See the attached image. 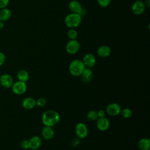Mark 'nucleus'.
<instances>
[{
    "mask_svg": "<svg viewBox=\"0 0 150 150\" xmlns=\"http://www.w3.org/2000/svg\"><path fill=\"white\" fill-rule=\"evenodd\" d=\"M59 114L54 110H49L43 112L42 117V121L45 126L53 127L60 121Z\"/></svg>",
    "mask_w": 150,
    "mask_h": 150,
    "instance_id": "nucleus-1",
    "label": "nucleus"
},
{
    "mask_svg": "<svg viewBox=\"0 0 150 150\" xmlns=\"http://www.w3.org/2000/svg\"><path fill=\"white\" fill-rule=\"evenodd\" d=\"M85 67L82 60L75 59L70 63L69 70L71 75L74 76H80Z\"/></svg>",
    "mask_w": 150,
    "mask_h": 150,
    "instance_id": "nucleus-2",
    "label": "nucleus"
},
{
    "mask_svg": "<svg viewBox=\"0 0 150 150\" xmlns=\"http://www.w3.org/2000/svg\"><path fill=\"white\" fill-rule=\"evenodd\" d=\"M81 18L82 17L78 13H69L64 19L65 25L69 28H75L80 25Z\"/></svg>",
    "mask_w": 150,
    "mask_h": 150,
    "instance_id": "nucleus-3",
    "label": "nucleus"
},
{
    "mask_svg": "<svg viewBox=\"0 0 150 150\" xmlns=\"http://www.w3.org/2000/svg\"><path fill=\"white\" fill-rule=\"evenodd\" d=\"M11 88L14 94L17 95H22L26 92L27 90V85L25 82L18 80L13 83Z\"/></svg>",
    "mask_w": 150,
    "mask_h": 150,
    "instance_id": "nucleus-4",
    "label": "nucleus"
},
{
    "mask_svg": "<svg viewBox=\"0 0 150 150\" xmlns=\"http://www.w3.org/2000/svg\"><path fill=\"white\" fill-rule=\"evenodd\" d=\"M80 48V43L76 40H70L66 45V50L67 53L70 54H74L78 52Z\"/></svg>",
    "mask_w": 150,
    "mask_h": 150,
    "instance_id": "nucleus-5",
    "label": "nucleus"
},
{
    "mask_svg": "<svg viewBox=\"0 0 150 150\" xmlns=\"http://www.w3.org/2000/svg\"><path fill=\"white\" fill-rule=\"evenodd\" d=\"M75 132L77 138L80 139L85 138L88 135V129L86 125L83 122H79L75 127Z\"/></svg>",
    "mask_w": 150,
    "mask_h": 150,
    "instance_id": "nucleus-6",
    "label": "nucleus"
},
{
    "mask_svg": "<svg viewBox=\"0 0 150 150\" xmlns=\"http://www.w3.org/2000/svg\"><path fill=\"white\" fill-rule=\"evenodd\" d=\"M131 10L135 15H140L144 13L145 10V5L142 1H136L132 5Z\"/></svg>",
    "mask_w": 150,
    "mask_h": 150,
    "instance_id": "nucleus-7",
    "label": "nucleus"
},
{
    "mask_svg": "<svg viewBox=\"0 0 150 150\" xmlns=\"http://www.w3.org/2000/svg\"><path fill=\"white\" fill-rule=\"evenodd\" d=\"M121 108L120 105L115 103L108 104L106 107V112L110 116H117L121 112Z\"/></svg>",
    "mask_w": 150,
    "mask_h": 150,
    "instance_id": "nucleus-8",
    "label": "nucleus"
},
{
    "mask_svg": "<svg viewBox=\"0 0 150 150\" xmlns=\"http://www.w3.org/2000/svg\"><path fill=\"white\" fill-rule=\"evenodd\" d=\"M82 62L86 67L91 68L96 64V59L93 54L87 53L83 57Z\"/></svg>",
    "mask_w": 150,
    "mask_h": 150,
    "instance_id": "nucleus-9",
    "label": "nucleus"
},
{
    "mask_svg": "<svg viewBox=\"0 0 150 150\" xmlns=\"http://www.w3.org/2000/svg\"><path fill=\"white\" fill-rule=\"evenodd\" d=\"M96 125L100 131H105L108 129L110 127V122L105 117H100L96 120Z\"/></svg>",
    "mask_w": 150,
    "mask_h": 150,
    "instance_id": "nucleus-10",
    "label": "nucleus"
},
{
    "mask_svg": "<svg viewBox=\"0 0 150 150\" xmlns=\"http://www.w3.org/2000/svg\"><path fill=\"white\" fill-rule=\"evenodd\" d=\"M13 83L12 76L8 74H4L0 77L1 85L6 88H11Z\"/></svg>",
    "mask_w": 150,
    "mask_h": 150,
    "instance_id": "nucleus-11",
    "label": "nucleus"
},
{
    "mask_svg": "<svg viewBox=\"0 0 150 150\" xmlns=\"http://www.w3.org/2000/svg\"><path fill=\"white\" fill-rule=\"evenodd\" d=\"M29 141V149L32 150L38 149L42 144V139L40 137L35 135L31 137Z\"/></svg>",
    "mask_w": 150,
    "mask_h": 150,
    "instance_id": "nucleus-12",
    "label": "nucleus"
},
{
    "mask_svg": "<svg viewBox=\"0 0 150 150\" xmlns=\"http://www.w3.org/2000/svg\"><path fill=\"white\" fill-rule=\"evenodd\" d=\"M69 8L72 13H76L80 15L83 8L79 1L76 0H72L69 4Z\"/></svg>",
    "mask_w": 150,
    "mask_h": 150,
    "instance_id": "nucleus-13",
    "label": "nucleus"
},
{
    "mask_svg": "<svg viewBox=\"0 0 150 150\" xmlns=\"http://www.w3.org/2000/svg\"><path fill=\"white\" fill-rule=\"evenodd\" d=\"M22 106L26 110H31L36 106V100L31 97H26L22 101Z\"/></svg>",
    "mask_w": 150,
    "mask_h": 150,
    "instance_id": "nucleus-14",
    "label": "nucleus"
},
{
    "mask_svg": "<svg viewBox=\"0 0 150 150\" xmlns=\"http://www.w3.org/2000/svg\"><path fill=\"white\" fill-rule=\"evenodd\" d=\"M93 71L91 68L85 67L83 71L80 76L81 77V80L84 83H90L93 78Z\"/></svg>",
    "mask_w": 150,
    "mask_h": 150,
    "instance_id": "nucleus-15",
    "label": "nucleus"
},
{
    "mask_svg": "<svg viewBox=\"0 0 150 150\" xmlns=\"http://www.w3.org/2000/svg\"><path fill=\"white\" fill-rule=\"evenodd\" d=\"M111 53V49L110 46L107 45H102L100 46L97 50V54L101 57H107L110 55Z\"/></svg>",
    "mask_w": 150,
    "mask_h": 150,
    "instance_id": "nucleus-16",
    "label": "nucleus"
},
{
    "mask_svg": "<svg viewBox=\"0 0 150 150\" xmlns=\"http://www.w3.org/2000/svg\"><path fill=\"white\" fill-rule=\"evenodd\" d=\"M54 131L51 127L45 126L42 131L43 138L46 140H50L54 137Z\"/></svg>",
    "mask_w": 150,
    "mask_h": 150,
    "instance_id": "nucleus-17",
    "label": "nucleus"
},
{
    "mask_svg": "<svg viewBox=\"0 0 150 150\" xmlns=\"http://www.w3.org/2000/svg\"><path fill=\"white\" fill-rule=\"evenodd\" d=\"M12 15V12L8 8H5L0 9V21L5 22L10 19Z\"/></svg>",
    "mask_w": 150,
    "mask_h": 150,
    "instance_id": "nucleus-18",
    "label": "nucleus"
},
{
    "mask_svg": "<svg viewBox=\"0 0 150 150\" xmlns=\"http://www.w3.org/2000/svg\"><path fill=\"white\" fill-rule=\"evenodd\" d=\"M138 148L140 150H149L150 148V140L147 138H143L141 139L138 143Z\"/></svg>",
    "mask_w": 150,
    "mask_h": 150,
    "instance_id": "nucleus-19",
    "label": "nucleus"
},
{
    "mask_svg": "<svg viewBox=\"0 0 150 150\" xmlns=\"http://www.w3.org/2000/svg\"><path fill=\"white\" fill-rule=\"evenodd\" d=\"M16 76L19 81H21L25 83L29 80V73L26 70L23 69L19 70L17 73Z\"/></svg>",
    "mask_w": 150,
    "mask_h": 150,
    "instance_id": "nucleus-20",
    "label": "nucleus"
},
{
    "mask_svg": "<svg viewBox=\"0 0 150 150\" xmlns=\"http://www.w3.org/2000/svg\"><path fill=\"white\" fill-rule=\"evenodd\" d=\"M87 118L90 121H96L98 118L97 111L95 110H91L87 114Z\"/></svg>",
    "mask_w": 150,
    "mask_h": 150,
    "instance_id": "nucleus-21",
    "label": "nucleus"
},
{
    "mask_svg": "<svg viewBox=\"0 0 150 150\" xmlns=\"http://www.w3.org/2000/svg\"><path fill=\"white\" fill-rule=\"evenodd\" d=\"M78 36L77 31L74 28H70L67 32V36L70 40L76 39Z\"/></svg>",
    "mask_w": 150,
    "mask_h": 150,
    "instance_id": "nucleus-22",
    "label": "nucleus"
},
{
    "mask_svg": "<svg viewBox=\"0 0 150 150\" xmlns=\"http://www.w3.org/2000/svg\"><path fill=\"white\" fill-rule=\"evenodd\" d=\"M120 114L125 118H129L132 115V111L128 108H125L121 110Z\"/></svg>",
    "mask_w": 150,
    "mask_h": 150,
    "instance_id": "nucleus-23",
    "label": "nucleus"
},
{
    "mask_svg": "<svg viewBox=\"0 0 150 150\" xmlns=\"http://www.w3.org/2000/svg\"><path fill=\"white\" fill-rule=\"evenodd\" d=\"M47 103L46 100L43 97H40L36 100V105L39 107H44Z\"/></svg>",
    "mask_w": 150,
    "mask_h": 150,
    "instance_id": "nucleus-24",
    "label": "nucleus"
},
{
    "mask_svg": "<svg viewBox=\"0 0 150 150\" xmlns=\"http://www.w3.org/2000/svg\"><path fill=\"white\" fill-rule=\"evenodd\" d=\"M97 1L98 5L103 8L107 7L111 2V0H97Z\"/></svg>",
    "mask_w": 150,
    "mask_h": 150,
    "instance_id": "nucleus-25",
    "label": "nucleus"
},
{
    "mask_svg": "<svg viewBox=\"0 0 150 150\" xmlns=\"http://www.w3.org/2000/svg\"><path fill=\"white\" fill-rule=\"evenodd\" d=\"M21 146L23 149L27 150L29 149V141L27 139H23L21 142Z\"/></svg>",
    "mask_w": 150,
    "mask_h": 150,
    "instance_id": "nucleus-26",
    "label": "nucleus"
},
{
    "mask_svg": "<svg viewBox=\"0 0 150 150\" xmlns=\"http://www.w3.org/2000/svg\"><path fill=\"white\" fill-rule=\"evenodd\" d=\"M9 0H0V9L6 8L9 4Z\"/></svg>",
    "mask_w": 150,
    "mask_h": 150,
    "instance_id": "nucleus-27",
    "label": "nucleus"
},
{
    "mask_svg": "<svg viewBox=\"0 0 150 150\" xmlns=\"http://www.w3.org/2000/svg\"><path fill=\"white\" fill-rule=\"evenodd\" d=\"M80 144V139L79 138H76L73 139L71 142V145L74 147H77Z\"/></svg>",
    "mask_w": 150,
    "mask_h": 150,
    "instance_id": "nucleus-28",
    "label": "nucleus"
},
{
    "mask_svg": "<svg viewBox=\"0 0 150 150\" xmlns=\"http://www.w3.org/2000/svg\"><path fill=\"white\" fill-rule=\"evenodd\" d=\"M5 55L4 53L0 52V66L4 64L5 62Z\"/></svg>",
    "mask_w": 150,
    "mask_h": 150,
    "instance_id": "nucleus-29",
    "label": "nucleus"
},
{
    "mask_svg": "<svg viewBox=\"0 0 150 150\" xmlns=\"http://www.w3.org/2000/svg\"><path fill=\"white\" fill-rule=\"evenodd\" d=\"M97 114L98 116V118L100 117H105V112L103 110H100L97 111Z\"/></svg>",
    "mask_w": 150,
    "mask_h": 150,
    "instance_id": "nucleus-30",
    "label": "nucleus"
},
{
    "mask_svg": "<svg viewBox=\"0 0 150 150\" xmlns=\"http://www.w3.org/2000/svg\"><path fill=\"white\" fill-rule=\"evenodd\" d=\"M145 6H147L148 7H149L150 6V0H145Z\"/></svg>",
    "mask_w": 150,
    "mask_h": 150,
    "instance_id": "nucleus-31",
    "label": "nucleus"
},
{
    "mask_svg": "<svg viewBox=\"0 0 150 150\" xmlns=\"http://www.w3.org/2000/svg\"><path fill=\"white\" fill-rule=\"evenodd\" d=\"M4 27V22L0 21V29H2Z\"/></svg>",
    "mask_w": 150,
    "mask_h": 150,
    "instance_id": "nucleus-32",
    "label": "nucleus"
},
{
    "mask_svg": "<svg viewBox=\"0 0 150 150\" xmlns=\"http://www.w3.org/2000/svg\"><path fill=\"white\" fill-rule=\"evenodd\" d=\"M139 1H142V0H139Z\"/></svg>",
    "mask_w": 150,
    "mask_h": 150,
    "instance_id": "nucleus-33",
    "label": "nucleus"
},
{
    "mask_svg": "<svg viewBox=\"0 0 150 150\" xmlns=\"http://www.w3.org/2000/svg\"><path fill=\"white\" fill-rule=\"evenodd\" d=\"M70 150H72V149H70Z\"/></svg>",
    "mask_w": 150,
    "mask_h": 150,
    "instance_id": "nucleus-34",
    "label": "nucleus"
}]
</instances>
